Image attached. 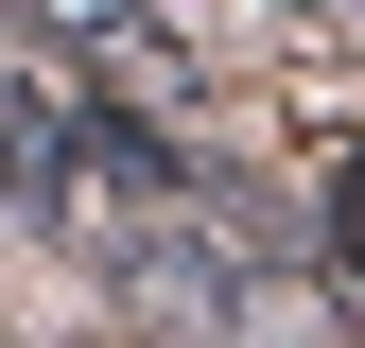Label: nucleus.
Listing matches in <instances>:
<instances>
[{
    "mask_svg": "<svg viewBox=\"0 0 365 348\" xmlns=\"http://www.w3.org/2000/svg\"><path fill=\"white\" fill-rule=\"evenodd\" d=\"M226 331H244V348H348V314H331V296H296V279H244V296H226Z\"/></svg>",
    "mask_w": 365,
    "mask_h": 348,
    "instance_id": "1",
    "label": "nucleus"
},
{
    "mask_svg": "<svg viewBox=\"0 0 365 348\" xmlns=\"http://www.w3.org/2000/svg\"><path fill=\"white\" fill-rule=\"evenodd\" d=\"M331 227H348V261H365V157H348V174H331Z\"/></svg>",
    "mask_w": 365,
    "mask_h": 348,
    "instance_id": "2",
    "label": "nucleus"
}]
</instances>
